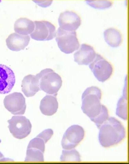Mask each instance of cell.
<instances>
[{"label": "cell", "mask_w": 129, "mask_h": 164, "mask_svg": "<svg viewBox=\"0 0 129 164\" xmlns=\"http://www.w3.org/2000/svg\"><path fill=\"white\" fill-rule=\"evenodd\" d=\"M44 152L37 149L27 147L25 162H43Z\"/></svg>", "instance_id": "obj_20"}, {"label": "cell", "mask_w": 129, "mask_h": 164, "mask_svg": "<svg viewBox=\"0 0 129 164\" xmlns=\"http://www.w3.org/2000/svg\"><path fill=\"white\" fill-rule=\"evenodd\" d=\"M15 82V77L12 70L6 65L0 64V94L9 92Z\"/></svg>", "instance_id": "obj_11"}, {"label": "cell", "mask_w": 129, "mask_h": 164, "mask_svg": "<svg viewBox=\"0 0 129 164\" xmlns=\"http://www.w3.org/2000/svg\"><path fill=\"white\" fill-rule=\"evenodd\" d=\"M1 141L0 139V143L1 142ZM10 160L11 161V160L8 158H6L4 157L3 155L0 152V162H4L9 161Z\"/></svg>", "instance_id": "obj_24"}, {"label": "cell", "mask_w": 129, "mask_h": 164, "mask_svg": "<svg viewBox=\"0 0 129 164\" xmlns=\"http://www.w3.org/2000/svg\"><path fill=\"white\" fill-rule=\"evenodd\" d=\"M104 35L106 42L112 47H118L121 43V34L120 32L116 29L113 28L107 29L104 31Z\"/></svg>", "instance_id": "obj_17"}, {"label": "cell", "mask_w": 129, "mask_h": 164, "mask_svg": "<svg viewBox=\"0 0 129 164\" xmlns=\"http://www.w3.org/2000/svg\"><path fill=\"white\" fill-rule=\"evenodd\" d=\"M30 40L29 35H23L14 33L8 36L6 40V43L10 50L17 51L24 49L28 45Z\"/></svg>", "instance_id": "obj_13"}, {"label": "cell", "mask_w": 129, "mask_h": 164, "mask_svg": "<svg viewBox=\"0 0 129 164\" xmlns=\"http://www.w3.org/2000/svg\"><path fill=\"white\" fill-rule=\"evenodd\" d=\"M98 139L100 144L108 147L120 143L125 136V129L114 117H109L100 128Z\"/></svg>", "instance_id": "obj_1"}, {"label": "cell", "mask_w": 129, "mask_h": 164, "mask_svg": "<svg viewBox=\"0 0 129 164\" xmlns=\"http://www.w3.org/2000/svg\"><path fill=\"white\" fill-rule=\"evenodd\" d=\"M4 104L5 108L13 114L23 115L25 111V99L20 92H14L6 96Z\"/></svg>", "instance_id": "obj_9"}, {"label": "cell", "mask_w": 129, "mask_h": 164, "mask_svg": "<svg viewBox=\"0 0 129 164\" xmlns=\"http://www.w3.org/2000/svg\"><path fill=\"white\" fill-rule=\"evenodd\" d=\"M36 75L39 79L40 90L56 96L62 85L61 77L50 68L44 69Z\"/></svg>", "instance_id": "obj_3"}, {"label": "cell", "mask_w": 129, "mask_h": 164, "mask_svg": "<svg viewBox=\"0 0 129 164\" xmlns=\"http://www.w3.org/2000/svg\"><path fill=\"white\" fill-rule=\"evenodd\" d=\"M46 142L42 138L37 135L30 141L27 147L35 148L44 152L45 144Z\"/></svg>", "instance_id": "obj_23"}, {"label": "cell", "mask_w": 129, "mask_h": 164, "mask_svg": "<svg viewBox=\"0 0 129 164\" xmlns=\"http://www.w3.org/2000/svg\"><path fill=\"white\" fill-rule=\"evenodd\" d=\"M108 118V110L105 105H102L101 111L100 113L92 121H93L97 128L99 129L102 124L107 120Z\"/></svg>", "instance_id": "obj_21"}, {"label": "cell", "mask_w": 129, "mask_h": 164, "mask_svg": "<svg viewBox=\"0 0 129 164\" xmlns=\"http://www.w3.org/2000/svg\"><path fill=\"white\" fill-rule=\"evenodd\" d=\"M123 92V96L118 103L116 114L124 120L127 119V97L126 91Z\"/></svg>", "instance_id": "obj_18"}, {"label": "cell", "mask_w": 129, "mask_h": 164, "mask_svg": "<svg viewBox=\"0 0 129 164\" xmlns=\"http://www.w3.org/2000/svg\"><path fill=\"white\" fill-rule=\"evenodd\" d=\"M34 22V28L30 34L32 39L39 41L49 40L55 37V27L50 22L44 20L36 21Z\"/></svg>", "instance_id": "obj_8"}, {"label": "cell", "mask_w": 129, "mask_h": 164, "mask_svg": "<svg viewBox=\"0 0 129 164\" xmlns=\"http://www.w3.org/2000/svg\"><path fill=\"white\" fill-rule=\"evenodd\" d=\"M85 131L83 128L78 125H72L64 133L61 142L62 148L65 150L74 148L83 139Z\"/></svg>", "instance_id": "obj_7"}, {"label": "cell", "mask_w": 129, "mask_h": 164, "mask_svg": "<svg viewBox=\"0 0 129 164\" xmlns=\"http://www.w3.org/2000/svg\"><path fill=\"white\" fill-rule=\"evenodd\" d=\"M58 103L56 96L47 95L41 100L39 108L44 115L51 116L57 111Z\"/></svg>", "instance_id": "obj_15"}, {"label": "cell", "mask_w": 129, "mask_h": 164, "mask_svg": "<svg viewBox=\"0 0 129 164\" xmlns=\"http://www.w3.org/2000/svg\"><path fill=\"white\" fill-rule=\"evenodd\" d=\"M89 67L97 79L102 82L108 79L113 72L111 65L97 53L93 61L90 64Z\"/></svg>", "instance_id": "obj_6"}, {"label": "cell", "mask_w": 129, "mask_h": 164, "mask_svg": "<svg viewBox=\"0 0 129 164\" xmlns=\"http://www.w3.org/2000/svg\"><path fill=\"white\" fill-rule=\"evenodd\" d=\"M55 39L61 51L72 53L77 50L80 44L75 31H68L59 27L56 32Z\"/></svg>", "instance_id": "obj_4"}, {"label": "cell", "mask_w": 129, "mask_h": 164, "mask_svg": "<svg viewBox=\"0 0 129 164\" xmlns=\"http://www.w3.org/2000/svg\"><path fill=\"white\" fill-rule=\"evenodd\" d=\"M22 90L27 97H32L40 90L39 81L36 75L29 74L25 76L22 81Z\"/></svg>", "instance_id": "obj_14"}, {"label": "cell", "mask_w": 129, "mask_h": 164, "mask_svg": "<svg viewBox=\"0 0 129 164\" xmlns=\"http://www.w3.org/2000/svg\"><path fill=\"white\" fill-rule=\"evenodd\" d=\"M86 3L91 7L98 9H104L108 8L112 5L110 0H85Z\"/></svg>", "instance_id": "obj_22"}, {"label": "cell", "mask_w": 129, "mask_h": 164, "mask_svg": "<svg viewBox=\"0 0 129 164\" xmlns=\"http://www.w3.org/2000/svg\"><path fill=\"white\" fill-rule=\"evenodd\" d=\"M34 27V22L28 18L22 17L15 21L14 30L16 33L27 35L31 34L33 32Z\"/></svg>", "instance_id": "obj_16"}, {"label": "cell", "mask_w": 129, "mask_h": 164, "mask_svg": "<svg viewBox=\"0 0 129 164\" xmlns=\"http://www.w3.org/2000/svg\"><path fill=\"white\" fill-rule=\"evenodd\" d=\"M101 97L100 90L95 86L87 88L82 94V109L91 121L97 116L101 111Z\"/></svg>", "instance_id": "obj_2"}, {"label": "cell", "mask_w": 129, "mask_h": 164, "mask_svg": "<svg viewBox=\"0 0 129 164\" xmlns=\"http://www.w3.org/2000/svg\"><path fill=\"white\" fill-rule=\"evenodd\" d=\"M61 162H80V156L79 152L75 149L64 150L60 157Z\"/></svg>", "instance_id": "obj_19"}, {"label": "cell", "mask_w": 129, "mask_h": 164, "mask_svg": "<svg viewBox=\"0 0 129 164\" xmlns=\"http://www.w3.org/2000/svg\"><path fill=\"white\" fill-rule=\"evenodd\" d=\"M74 54V61L79 65H87L95 59L96 53L93 47L86 44H82Z\"/></svg>", "instance_id": "obj_12"}, {"label": "cell", "mask_w": 129, "mask_h": 164, "mask_svg": "<svg viewBox=\"0 0 129 164\" xmlns=\"http://www.w3.org/2000/svg\"><path fill=\"white\" fill-rule=\"evenodd\" d=\"M8 122L10 133L16 138L23 139L31 132L32 124L29 120L24 116H13Z\"/></svg>", "instance_id": "obj_5"}, {"label": "cell", "mask_w": 129, "mask_h": 164, "mask_svg": "<svg viewBox=\"0 0 129 164\" xmlns=\"http://www.w3.org/2000/svg\"><path fill=\"white\" fill-rule=\"evenodd\" d=\"M58 21L59 27L68 31H75L80 25L81 20L75 12L66 11L61 13Z\"/></svg>", "instance_id": "obj_10"}]
</instances>
